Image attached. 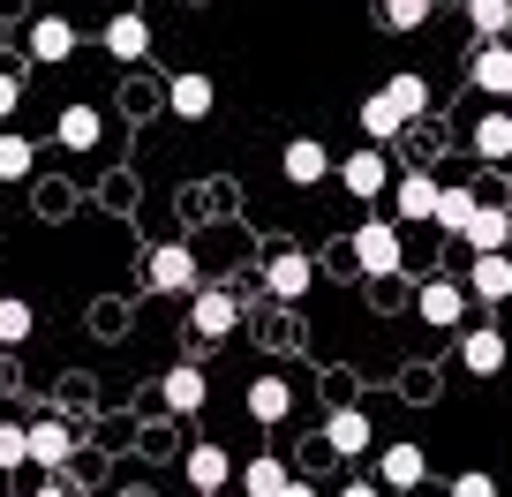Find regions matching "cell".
Returning <instances> with one entry per match:
<instances>
[{
	"mask_svg": "<svg viewBox=\"0 0 512 497\" xmlns=\"http://www.w3.org/2000/svg\"><path fill=\"white\" fill-rule=\"evenodd\" d=\"M144 279H151V294H196V287H204L189 241H159V249L144 257Z\"/></svg>",
	"mask_w": 512,
	"mask_h": 497,
	"instance_id": "cell-1",
	"label": "cell"
},
{
	"mask_svg": "<svg viewBox=\"0 0 512 497\" xmlns=\"http://www.w3.org/2000/svg\"><path fill=\"white\" fill-rule=\"evenodd\" d=\"M347 249H354V264H362L369 279H392V272H400V226H392V219H369Z\"/></svg>",
	"mask_w": 512,
	"mask_h": 497,
	"instance_id": "cell-2",
	"label": "cell"
},
{
	"mask_svg": "<svg viewBox=\"0 0 512 497\" xmlns=\"http://www.w3.org/2000/svg\"><path fill=\"white\" fill-rule=\"evenodd\" d=\"M234 324H241V302L226 287H196L189 294V332L196 339H234Z\"/></svg>",
	"mask_w": 512,
	"mask_h": 497,
	"instance_id": "cell-3",
	"label": "cell"
},
{
	"mask_svg": "<svg viewBox=\"0 0 512 497\" xmlns=\"http://www.w3.org/2000/svg\"><path fill=\"white\" fill-rule=\"evenodd\" d=\"M332 174H339V189H347V196H362V204H369V196H384V189H392V166H384V151H377V144L347 151V159H339Z\"/></svg>",
	"mask_w": 512,
	"mask_h": 497,
	"instance_id": "cell-4",
	"label": "cell"
},
{
	"mask_svg": "<svg viewBox=\"0 0 512 497\" xmlns=\"http://www.w3.org/2000/svg\"><path fill=\"white\" fill-rule=\"evenodd\" d=\"M460 241L475 249V257H497V249H512V204L482 196V204H475V219L460 226Z\"/></svg>",
	"mask_w": 512,
	"mask_h": 497,
	"instance_id": "cell-5",
	"label": "cell"
},
{
	"mask_svg": "<svg viewBox=\"0 0 512 497\" xmlns=\"http://www.w3.org/2000/svg\"><path fill=\"white\" fill-rule=\"evenodd\" d=\"M467 76H475V91L512 98V38H482L475 61H467Z\"/></svg>",
	"mask_w": 512,
	"mask_h": 497,
	"instance_id": "cell-6",
	"label": "cell"
},
{
	"mask_svg": "<svg viewBox=\"0 0 512 497\" xmlns=\"http://www.w3.org/2000/svg\"><path fill=\"white\" fill-rule=\"evenodd\" d=\"M309 279H317V264H309V249H272V264H264V287L279 294V302H302Z\"/></svg>",
	"mask_w": 512,
	"mask_h": 497,
	"instance_id": "cell-7",
	"label": "cell"
},
{
	"mask_svg": "<svg viewBox=\"0 0 512 497\" xmlns=\"http://www.w3.org/2000/svg\"><path fill=\"white\" fill-rule=\"evenodd\" d=\"M23 445H31V467H53V475L76 460V430L68 422H23Z\"/></svg>",
	"mask_w": 512,
	"mask_h": 497,
	"instance_id": "cell-8",
	"label": "cell"
},
{
	"mask_svg": "<svg viewBox=\"0 0 512 497\" xmlns=\"http://www.w3.org/2000/svg\"><path fill=\"white\" fill-rule=\"evenodd\" d=\"M384 196H392V219H400V226H422L437 211V181L430 174H392V189H384Z\"/></svg>",
	"mask_w": 512,
	"mask_h": 497,
	"instance_id": "cell-9",
	"label": "cell"
},
{
	"mask_svg": "<svg viewBox=\"0 0 512 497\" xmlns=\"http://www.w3.org/2000/svg\"><path fill=\"white\" fill-rule=\"evenodd\" d=\"M467 302H482V309L512 302V249H497V257H475V272H467Z\"/></svg>",
	"mask_w": 512,
	"mask_h": 497,
	"instance_id": "cell-10",
	"label": "cell"
},
{
	"mask_svg": "<svg viewBox=\"0 0 512 497\" xmlns=\"http://www.w3.org/2000/svg\"><path fill=\"white\" fill-rule=\"evenodd\" d=\"M159 400H166V415H204V400H211V377H204L196 362H181V369H166Z\"/></svg>",
	"mask_w": 512,
	"mask_h": 497,
	"instance_id": "cell-11",
	"label": "cell"
},
{
	"mask_svg": "<svg viewBox=\"0 0 512 497\" xmlns=\"http://www.w3.org/2000/svg\"><path fill=\"white\" fill-rule=\"evenodd\" d=\"M249 415L264 422V430H279V422L294 415V385L279 377V369H264V377H249Z\"/></svg>",
	"mask_w": 512,
	"mask_h": 497,
	"instance_id": "cell-12",
	"label": "cell"
},
{
	"mask_svg": "<svg viewBox=\"0 0 512 497\" xmlns=\"http://www.w3.org/2000/svg\"><path fill=\"white\" fill-rule=\"evenodd\" d=\"M166 106H174V113H181V121H204V113H211V106H219V83H211V76H204V68H181V76H174V83H166Z\"/></svg>",
	"mask_w": 512,
	"mask_h": 497,
	"instance_id": "cell-13",
	"label": "cell"
},
{
	"mask_svg": "<svg viewBox=\"0 0 512 497\" xmlns=\"http://www.w3.org/2000/svg\"><path fill=\"white\" fill-rule=\"evenodd\" d=\"M279 174H287V181H294V189H317V181H324V174H332V151H324V144H317V136H294V144H287V151H279Z\"/></svg>",
	"mask_w": 512,
	"mask_h": 497,
	"instance_id": "cell-14",
	"label": "cell"
},
{
	"mask_svg": "<svg viewBox=\"0 0 512 497\" xmlns=\"http://www.w3.org/2000/svg\"><path fill=\"white\" fill-rule=\"evenodd\" d=\"M422 475H430L422 445H384L377 452V490H422Z\"/></svg>",
	"mask_w": 512,
	"mask_h": 497,
	"instance_id": "cell-15",
	"label": "cell"
},
{
	"mask_svg": "<svg viewBox=\"0 0 512 497\" xmlns=\"http://www.w3.org/2000/svg\"><path fill=\"white\" fill-rule=\"evenodd\" d=\"M505 362H512V347H505V332H497V324H475V332L460 339V369H475V377H497Z\"/></svg>",
	"mask_w": 512,
	"mask_h": 497,
	"instance_id": "cell-16",
	"label": "cell"
},
{
	"mask_svg": "<svg viewBox=\"0 0 512 497\" xmlns=\"http://www.w3.org/2000/svg\"><path fill=\"white\" fill-rule=\"evenodd\" d=\"M415 309H422V324H437V332H452V324L467 317V287H460V279H430Z\"/></svg>",
	"mask_w": 512,
	"mask_h": 497,
	"instance_id": "cell-17",
	"label": "cell"
},
{
	"mask_svg": "<svg viewBox=\"0 0 512 497\" xmlns=\"http://www.w3.org/2000/svg\"><path fill=\"white\" fill-rule=\"evenodd\" d=\"M106 53H113V61H144V53H151V23H144V8H121V16L106 23Z\"/></svg>",
	"mask_w": 512,
	"mask_h": 497,
	"instance_id": "cell-18",
	"label": "cell"
},
{
	"mask_svg": "<svg viewBox=\"0 0 512 497\" xmlns=\"http://www.w3.org/2000/svg\"><path fill=\"white\" fill-rule=\"evenodd\" d=\"M324 445H332L339 460H362V452H369V415H362V407H339V415L324 422Z\"/></svg>",
	"mask_w": 512,
	"mask_h": 497,
	"instance_id": "cell-19",
	"label": "cell"
},
{
	"mask_svg": "<svg viewBox=\"0 0 512 497\" xmlns=\"http://www.w3.org/2000/svg\"><path fill=\"white\" fill-rule=\"evenodd\" d=\"M234 482V452L226 445H189V490H226Z\"/></svg>",
	"mask_w": 512,
	"mask_h": 497,
	"instance_id": "cell-20",
	"label": "cell"
},
{
	"mask_svg": "<svg viewBox=\"0 0 512 497\" xmlns=\"http://www.w3.org/2000/svg\"><path fill=\"white\" fill-rule=\"evenodd\" d=\"M76 53V23L68 16H38L31 23V61H68Z\"/></svg>",
	"mask_w": 512,
	"mask_h": 497,
	"instance_id": "cell-21",
	"label": "cell"
},
{
	"mask_svg": "<svg viewBox=\"0 0 512 497\" xmlns=\"http://www.w3.org/2000/svg\"><path fill=\"white\" fill-rule=\"evenodd\" d=\"M384 98H392V113H400L407 129H415L422 113H430V83H422V76H415V68H400V76L384 83Z\"/></svg>",
	"mask_w": 512,
	"mask_h": 497,
	"instance_id": "cell-22",
	"label": "cell"
},
{
	"mask_svg": "<svg viewBox=\"0 0 512 497\" xmlns=\"http://www.w3.org/2000/svg\"><path fill=\"white\" fill-rule=\"evenodd\" d=\"M53 129H61V144H68V151H98L106 121H98V106H61V121H53Z\"/></svg>",
	"mask_w": 512,
	"mask_h": 497,
	"instance_id": "cell-23",
	"label": "cell"
},
{
	"mask_svg": "<svg viewBox=\"0 0 512 497\" xmlns=\"http://www.w3.org/2000/svg\"><path fill=\"white\" fill-rule=\"evenodd\" d=\"M287 482H294V467H287V460H272V452H256V460L241 467V490H249V497H279Z\"/></svg>",
	"mask_w": 512,
	"mask_h": 497,
	"instance_id": "cell-24",
	"label": "cell"
},
{
	"mask_svg": "<svg viewBox=\"0 0 512 497\" xmlns=\"http://www.w3.org/2000/svg\"><path fill=\"white\" fill-rule=\"evenodd\" d=\"M475 151H482V159H490V166H505L512 159V113H482V121H475Z\"/></svg>",
	"mask_w": 512,
	"mask_h": 497,
	"instance_id": "cell-25",
	"label": "cell"
},
{
	"mask_svg": "<svg viewBox=\"0 0 512 497\" xmlns=\"http://www.w3.org/2000/svg\"><path fill=\"white\" fill-rule=\"evenodd\" d=\"M31 166H38L31 136H23V129H0V181H31Z\"/></svg>",
	"mask_w": 512,
	"mask_h": 497,
	"instance_id": "cell-26",
	"label": "cell"
},
{
	"mask_svg": "<svg viewBox=\"0 0 512 497\" xmlns=\"http://www.w3.org/2000/svg\"><path fill=\"white\" fill-rule=\"evenodd\" d=\"M362 136H369V144H384V136H407V121L392 113V98H384V91L362 98Z\"/></svg>",
	"mask_w": 512,
	"mask_h": 497,
	"instance_id": "cell-27",
	"label": "cell"
},
{
	"mask_svg": "<svg viewBox=\"0 0 512 497\" xmlns=\"http://www.w3.org/2000/svg\"><path fill=\"white\" fill-rule=\"evenodd\" d=\"M475 204H482V189H437V211H430V219L445 226V234H460V226L475 219Z\"/></svg>",
	"mask_w": 512,
	"mask_h": 497,
	"instance_id": "cell-28",
	"label": "cell"
},
{
	"mask_svg": "<svg viewBox=\"0 0 512 497\" xmlns=\"http://www.w3.org/2000/svg\"><path fill=\"white\" fill-rule=\"evenodd\" d=\"M31 302H23V294H0V347H23V339H31Z\"/></svg>",
	"mask_w": 512,
	"mask_h": 497,
	"instance_id": "cell-29",
	"label": "cell"
},
{
	"mask_svg": "<svg viewBox=\"0 0 512 497\" xmlns=\"http://www.w3.org/2000/svg\"><path fill=\"white\" fill-rule=\"evenodd\" d=\"M467 23H475L482 38H505L512 31V0H467Z\"/></svg>",
	"mask_w": 512,
	"mask_h": 497,
	"instance_id": "cell-30",
	"label": "cell"
},
{
	"mask_svg": "<svg viewBox=\"0 0 512 497\" xmlns=\"http://www.w3.org/2000/svg\"><path fill=\"white\" fill-rule=\"evenodd\" d=\"M377 16H384V31H422V23H430V0H377Z\"/></svg>",
	"mask_w": 512,
	"mask_h": 497,
	"instance_id": "cell-31",
	"label": "cell"
},
{
	"mask_svg": "<svg viewBox=\"0 0 512 497\" xmlns=\"http://www.w3.org/2000/svg\"><path fill=\"white\" fill-rule=\"evenodd\" d=\"M31 467V445H23V422H0V475Z\"/></svg>",
	"mask_w": 512,
	"mask_h": 497,
	"instance_id": "cell-32",
	"label": "cell"
},
{
	"mask_svg": "<svg viewBox=\"0 0 512 497\" xmlns=\"http://www.w3.org/2000/svg\"><path fill=\"white\" fill-rule=\"evenodd\" d=\"M452 497H497V475H482V467H467V475L452 482Z\"/></svg>",
	"mask_w": 512,
	"mask_h": 497,
	"instance_id": "cell-33",
	"label": "cell"
},
{
	"mask_svg": "<svg viewBox=\"0 0 512 497\" xmlns=\"http://www.w3.org/2000/svg\"><path fill=\"white\" fill-rule=\"evenodd\" d=\"M16 106H23V76H8V68H0V121H16Z\"/></svg>",
	"mask_w": 512,
	"mask_h": 497,
	"instance_id": "cell-34",
	"label": "cell"
},
{
	"mask_svg": "<svg viewBox=\"0 0 512 497\" xmlns=\"http://www.w3.org/2000/svg\"><path fill=\"white\" fill-rule=\"evenodd\" d=\"M339 497H384V490H377V482H347Z\"/></svg>",
	"mask_w": 512,
	"mask_h": 497,
	"instance_id": "cell-35",
	"label": "cell"
},
{
	"mask_svg": "<svg viewBox=\"0 0 512 497\" xmlns=\"http://www.w3.org/2000/svg\"><path fill=\"white\" fill-rule=\"evenodd\" d=\"M38 497H76V490H68V482H46V490H38Z\"/></svg>",
	"mask_w": 512,
	"mask_h": 497,
	"instance_id": "cell-36",
	"label": "cell"
},
{
	"mask_svg": "<svg viewBox=\"0 0 512 497\" xmlns=\"http://www.w3.org/2000/svg\"><path fill=\"white\" fill-rule=\"evenodd\" d=\"M279 497H317V490H309V482H287V490H279Z\"/></svg>",
	"mask_w": 512,
	"mask_h": 497,
	"instance_id": "cell-37",
	"label": "cell"
},
{
	"mask_svg": "<svg viewBox=\"0 0 512 497\" xmlns=\"http://www.w3.org/2000/svg\"><path fill=\"white\" fill-rule=\"evenodd\" d=\"M189 497H226V490H189Z\"/></svg>",
	"mask_w": 512,
	"mask_h": 497,
	"instance_id": "cell-38",
	"label": "cell"
},
{
	"mask_svg": "<svg viewBox=\"0 0 512 497\" xmlns=\"http://www.w3.org/2000/svg\"><path fill=\"white\" fill-rule=\"evenodd\" d=\"M0 226H8V211H0Z\"/></svg>",
	"mask_w": 512,
	"mask_h": 497,
	"instance_id": "cell-39",
	"label": "cell"
}]
</instances>
